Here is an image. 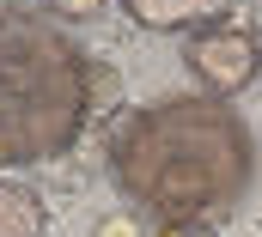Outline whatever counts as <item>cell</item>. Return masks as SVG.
Returning <instances> with one entry per match:
<instances>
[{"instance_id": "8992f818", "label": "cell", "mask_w": 262, "mask_h": 237, "mask_svg": "<svg viewBox=\"0 0 262 237\" xmlns=\"http://www.w3.org/2000/svg\"><path fill=\"white\" fill-rule=\"evenodd\" d=\"M159 237H213L207 219H171V225H159Z\"/></svg>"}, {"instance_id": "6da1fadb", "label": "cell", "mask_w": 262, "mask_h": 237, "mask_svg": "<svg viewBox=\"0 0 262 237\" xmlns=\"http://www.w3.org/2000/svg\"><path fill=\"white\" fill-rule=\"evenodd\" d=\"M110 177L140 213L201 219L250 188V128L226 98H165L116 122Z\"/></svg>"}, {"instance_id": "5b68a950", "label": "cell", "mask_w": 262, "mask_h": 237, "mask_svg": "<svg viewBox=\"0 0 262 237\" xmlns=\"http://www.w3.org/2000/svg\"><path fill=\"white\" fill-rule=\"evenodd\" d=\"M49 207L31 182H0V237H43Z\"/></svg>"}, {"instance_id": "277c9868", "label": "cell", "mask_w": 262, "mask_h": 237, "mask_svg": "<svg viewBox=\"0 0 262 237\" xmlns=\"http://www.w3.org/2000/svg\"><path fill=\"white\" fill-rule=\"evenodd\" d=\"M122 6L146 31H207L232 12V0H122Z\"/></svg>"}, {"instance_id": "7a4b0ae2", "label": "cell", "mask_w": 262, "mask_h": 237, "mask_svg": "<svg viewBox=\"0 0 262 237\" xmlns=\"http://www.w3.org/2000/svg\"><path fill=\"white\" fill-rule=\"evenodd\" d=\"M92 116V55L43 12H0V164L61 158Z\"/></svg>"}, {"instance_id": "ba28073f", "label": "cell", "mask_w": 262, "mask_h": 237, "mask_svg": "<svg viewBox=\"0 0 262 237\" xmlns=\"http://www.w3.org/2000/svg\"><path fill=\"white\" fill-rule=\"evenodd\" d=\"M0 12H12V0H0Z\"/></svg>"}, {"instance_id": "3957f363", "label": "cell", "mask_w": 262, "mask_h": 237, "mask_svg": "<svg viewBox=\"0 0 262 237\" xmlns=\"http://www.w3.org/2000/svg\"><path fill=\"white\" fill-rule=\"evenodd\" d=\"M183 67L195 73L213 98H232V91H244L262 73V37L250 25H238V18H220V25L183 37Z\"/></svg>"}, {"instance_id": "52a82bcc", "label": "cell", "mask_w": 262, "mask_h": 237, "mask_svg": "<svg viewBox=\"0 0 262 237\" xmlns=\"http://www.w3.org/2000/svg\"><path fill=\"white\" fill-rule=\"evenodd\" d=\"M49 12H61V18H85V12H98L104 0H43Z\"/></svg>"}]
</instances>
